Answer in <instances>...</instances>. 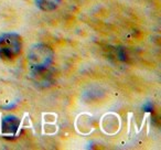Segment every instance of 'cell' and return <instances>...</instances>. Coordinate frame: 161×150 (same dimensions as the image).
Returning <instances> with one entry per match:
<instances>
[{
  "label": "cell",
  "instance_id": "1",
  "mask_svg": "<svg viewBox=\"0 0 161 150\" xmlns=\"http://www.w3.org/2000/svg\"><path fill=\"white\" fill-rule=\"evenodd\" d=\"M53 58L54 53L52 49L44 43L33 44L28 53V62L32 71L49 69V66L53 62Z\"/></svg>",
  "mask_w": 161,
  "mask_h": 150
},
{
  "label": "cell",
  "instance_id": "2",
  "mask_svg": "<svg viewBox=\"0 0 161 150\" xmlns=\"http://www.w3.org/2000/svg\"><path fill=\"white\" fill-rule=\"evenodd\" d=\"M21 47H22V40L19 34L8 32L0 36V58L12 60L19 55Z\"/></svg>",
  "mask_w": 161,
  "mask_h": 150
},
{
  "label": "cell",
  "instance_id": "3",
  "mask_svg": "<svg viewBox=\"0 0 161 150\" xmlns=\"http://www.w3.org/2000/svg\"><path fill=\"white\" fill-rule=\"evenodd\" d=\"M19 126H20V120L18 117L14 115L5 116L1 119V124H0L1 132L5 135H14L18 131Z\"/></svg>",
  "mask_w": 161,
  "mask_h": 150
},
{
  "label": "cell",
  "instance_id": "4",
  "mask_svg": "<svg viewBox=\"0 0 161 150\" xmlns=\"http://www.w3.org/2000/svg\"><path fill=\"white\" fill-rule=\"evenodd\" d=\"M32 75H33L34 83H36L38 85L47 86V85H49V84L52 83L51 73L47 71V69L32 71Z\"/></svg>",
  "mask_w": 161,
  "mask_h": 150
},
{
  "label": "cell",
  "instance_id": "5",
  "mask_svg": "<svg viewBox=\"0 0 161 150\" xmlns=\"http://www.w3.org/2000/svg\"><path fill=\"white\" fill-rule=\"evenodd\" d=\"M62 0H36V3L42 11H52L56 9Z\"/></svg>",
  "mask_w": 161,
  "mask_h": 150
},
{
  "label": "cell",
  "instance_id": "6",
  "mask_svg": "<svg viewBox=\"0 0 161 150\" xmlns=\"http://www.w3.org/2000/svg\"><path fill=\"white\" fill-rule=\"evenodd\" d=\"M152 108H153V106H152L151 103H148V104H146V105L143 106V109H146L147 112H151Z\"/></svg>",
  "mask_w": 161,
  "mask_h": 150
}]
</instances>
